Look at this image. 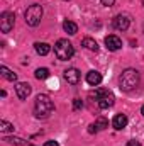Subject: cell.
Wrapping results in <instances>:
<instances>
[{
    "mask_svg": "<svg viewBox=\"0 0 144 146\" xmlns=\"http://www.w3.org/2000/svg\"><path fill=\"white\" fill-rule=\"evenodd\" d=\"M139 80H141V76H139V72H137V70H134V68L124 70V72L120 73V76H119L120 90H124V92L134 90V88L139 85Z\"/></svg>",
    "mask_w": 144,
    "mask_h": 146,
    "instance_id": "obj_1",
    "label": "cell"
},
{
    "mask_svg": "<svg viewBox=\"0 0 144 146\" xmlns=\"http://www.w3.org/2000/svg\"><path fill=\"white\" fill-rule=\"evenodd\" d=\"M54 110V104L49 99V95L46 94H39L36 97V104H34V114L37 119H46L49 117V114Z\"/></svg>",
    "mask_w": 144,
    "mask_h": 146,
    "instance_id": "obj_2",
    "label": "cell"
},
{
    "mask_svg": "<svg viewBox=\"0 0 144 146\" xmlns=\"http://www.w3.org/2000/svg\"><path fill=\"white\" fill-rule=\"evenodd\" d=\"M54 54L58 60L61 61H68L71 60L73 54H75V48L68 39H58L56 44H54Z\"/></svg>",
    "mask_w": 144,
    "mask_h": 146,
    "instance_id": "obj_3",
    "label": "cell"
},
{
    "mask_svg": "<svg viewBox=\"0 0 144 146\" xmlns=\"http://www.w3.org/2000/svg\"><path fill=\"white\" fill-rule=\"evenodd\" d=\"M24 17H26V24H27V26H31V27L39 26V22H41V19H42V5H39V3L29 5Z\"/></svg>",
    "mask_w": 144,
    "mask_h": 146,
    "instance_id": "obj_4",
    "label": "cell"
},
{
    "mask_svg": "<svg viewBox=\"0 0 144 146\" xmlns=\"http://www.w3.org/2000/svg\"><path fill=\"white\" fill-rule=\"evenodd\" d=\"M92 95H95V100H97V104H98L100 109H110L114 106V102H115L114 94L110 90H105V88H98Z\"/></svg>",
    "mask_w": 144,
    "mask_h": 146,
    "instance_id": "obj_5",
    "label": "cell"
},
{
    "mask_svg": "<svg viewBox=\"0 0 144 146\" xmlns=\"http://www.w3.org/2000/svg\"><path fill=\"white\" fill-rule=\"evenodd\" d=\"M14 24H15V15L9 10L2 12V15H0V31L3 34H7L14 29Z\"/></svg>",
    "mask_w": 144,
    "mask_h": 146,
    "instance_id": "obj_6",
    "label": "cell"
},
{
    "mask_svg": "<svg viewBox=\"0 0 144 146\" xmlns=\"http://www.w3.org/2000/svg\"><path fill=\"white\" fill-rule=\"evenodd\" d=\"M131 26V19L129 15H124V14H119L115 19H114V27L117 31H127Z\"/></svg>",
    "mask_w": 144,
    "mask_h": 146,
    "instance_id": "obj_7",
    "label": "cell"
},
{
    "mask_svg": "<svg viewBox=\"0 0 144 146\" xmlns=\"http://www.w3.org/2000/svg\"><path fill=\"white\" fill-rule=\"evenodd\" d=\"M31 92H32V88H31V85L26 83V82H20V83L15 85V94H17V97H19L20 100H26V99L31 95Z\"/></svg>",
    "mask_w": 144,
    "mask_h": 146,
    "instance_id": "obj_8",
    "label": "cell"
},
{
    "mask_svg": "<svg viewBox=\"0 0 144 146\" xmlns=\"http://www.w3.org/2000/svg\"><path fill=\"white\" fill-rule=\"evenodd\" d=\"M105 46H107L108 51H119L122 48V41H120V37H117L115 34H110V36L105 37Z\"/></svg>",
    "mask_w": 144,
    "mask_h": 146,
    "instance_id": "obj_9",
    "label": "cell"
},
{
    "mask_svg": "<svg viewBox=\"0 0 144 146\" xmlns=\"http://www.w3.org/2000/svg\"><path fill=\"white\" fill-rule=\"evenodd\" d=\"M127 115L126 114H115L114 115V119H112V126H114V129H117V131H122L126 126H127Z\"/></svg>",
    "mask_w": 144,
    "mask_h": 146,
    "instance_id": "obj_10",
    "label": "cell"
},
{
    "mask_svg": "<svg viewBox=\"0 0 144 146\" xmlns=\"http://www.w3.org/2000/svg\"><path fill=\"white\" fill-rule=\"evenodd\" d=\"M65 80L68 82V83H71V85H76L78 82H80V72L76 70V68H68V70H65Z\"/></svg>",
    "mask_w": 144,
    "mask_h": 146,
    "instance_id": "obj_11",
    "label": "cell"
},
{
    "mask_svg": "<svg viewBox=\"0 0 144 146\" xmlns=\"http://www.w3.org/2000/svg\"><path fill=\"white\" fill-rule=\"evenodd\" d=\"M87 82H88V85H92V87L100 85V83H102V73L97 72V70L88 72V73H87Z\"/></svg>",
    "mask_w": 144,
    "mask_h": 146,
    "instance_id": "obj_12",
    "label": "cell"
},
{
    "mask_svg": "<svg viewBox=\"0 0 144 146\" xmlns=\"http://www.w3.org/2000/svg\"><path fill=\"white\" fill-rule=\"evenodd\" d=\"M34 48H36V53L39 56H46V54H49V51H51V46H49L48 42H36Z\"/></svg>",
    "mask_w": 144,
    "mask_h": 146,
    "instance_id": "obj_13",
    "label": "cell"
},
{
    "mask_svg": "<svg viewBox=\"0 0 144 146\" xmlns=\"http://www.w3.org/2000/svg\"><path fill=\"white\" fill-rule=\"evenodd\" d=\"M0 75H2L5 80H9V82H15V80H17V73H14L12 70H9V68L3 66V65L0 66Z\"/></svg>",
    "mask_w": 144,
    "mask_h": 146,
    "instance_id": "obj_14",
    "label": "cell"
},
{
    "mask_svg": "<svg viewBox=\"0 0 144 146\" xmlns=\"http://www.w3.org/2000/svg\"><path fill=\"white\" fill-rule=\"evenodd\" d=\"M81 44H83L88 51H93V53H97V51H98V44H97V41H95V39H92V37H85V39L81 41Z\"/></svg>",
    "mask_w": 144,
    "mask_h": 146,
    "instance_id": "obj_15",
    "label": "cell"
},
{
    "mask_svg": "<svg viewBox=\"0 0 144 146\" xmlns=\"http://www.w3.org/2000/svg\"><path fill=\"white\" fill-rule=\"evenodd\" d=\"M63 29H65V33H68L70 36H75L76 33H78V26L71 22V21H65L63 22Z\"/></svg>",
    "mask_w": 144,
    "mask_h": 146,
    "instance_id": "obj_16",
    "label": "cell"
},
{
    "mask_svg": "<svg viewBox=\"0 0 144 146\" xmlns=\"http://www.w3.org/2000/svg\"><path fill=\"white\" fill-rule=\"evenodd\" d=\"M95 126H97L98 131H104V129H107L108 127V121L105 119V117H98V119L95 121Z\"/></svg>",
    "mask_w": 144,
    "mask_h": 146,
    "instance_id": "obj_17",
    "label": "cell"
},
{
    "mask_svg": "<svg viewBox=\"0 0 144 146\" xmlns=\"http://www.w3.org/2000/svg\"><path fill=\"white\" fill-rule=\"evenodd\" d=\"M0 131L2 133H14V124H10L7 121H0Z\"/></svg>",
    "mask_w": 144,
    "mask_h": 146,
    "instance_id": "obj_18",
    "label": "cell"
},
{
    "mask_svg": "<svg viewBox=\"0 0 144 146\" xmlns=\"http://www.w3.org/2000/svg\"><path fill=\"white\" fill-rule=\"evenodd\" d=\"M36 78L37 80H46V78H49V70H48V68H37Z\"/></svg>",
    "mask_w": 144,
    "mask_h": 146,
    "instance_id": "obj_19",
    "label": "cell"
},
{
    "mask_svg": "<svg viewBox=\"0 0 144 146\" xmlns=\"http://www.w3.org/2000/svg\"><path fill=\"white\" fill-rule=\"evenodd\" d=\"M5 141H7V143H10V145H17V146L24 145V139H22V138H14V136H7V138H5Z\"/></svg>",
    "mask_w": 144,
    "mask_h": 146,
    "instance_id": "obj_20",
    "label": "cell"
},
{
    "mask_svg": "<svg viewBox=\"0 0 144 146\" xmlns=\"http://www.w3.org/2000/svg\"><path fill=\"white\" fill-rule=\"evenodd\" d=\"M81 107H83V100H81V99H75V100H73V109L80 110Z\"/></svg>",
    "mask_w": 144,
    "mask_h": 146,
    "instance_id": "obj_21",
    "label": "cell"
},
{
    "mask_svg": "<svg viewBox=\"0 0 144 146\" xmlns=\"http://www.w3.org/2000/svg\"><path fill=\"white\" fill-rule=\"evenodd\" d=\"M88 133H90V134H95V133H98V129H97V126H95V122L88 126Z\"/></svg>",
    "mask_w": 144,
    "mask_h": 146,
    "instance_id": "obj_22",
    "label": "cell"
},
{
    "mask_svg": "<svg viewBox=\"0 0 144 146\" xmlns=\"http://www.w3.org/2000/svg\"><path fill=\"white\" fill-rule=\"evenodd\" d=\"M100 2H102V5H105V7H112L115 0H100Z\"/></svg>",
    "mask_w": 144,
    "mask_h": 146,
    "instance_id": "obj_23",
    "label": "cell"
},
{
    "mask_svg": "<svg viewBox=\"0 0 144 146\" xmlns=\"http://www.w3.org/2000/svg\"><path fill=\"white\" fill-rule=\"evenodd\" d=\"M127 146H143L139 141H136V139H131V141H127Z\"/></svg>",
    "mask_w": 144,
    "mask_h": 146,
    "instance_id": "obj_24",
    "label": "cell"
},
{
    "mask_svg": "<svg viewBox=\"0 0 144 146\" xmlns=\"http://www.w3.org/2000/svg\"><path fill=\"white\" fill-rule=\"evenodd\" d=\"M44 146H59V145H58L56 141H46V143H44Z\"/></svg>",
    "mask_w": 144,
    "mask_h": 146,
    "instance_id": "obj_25",
    "label": "cell"
},
{
    "mask_svg": "<svg viewBox=\"0 0 144 146\" xmlns=\"http://www.w3.org/2000/svg\"><path fill=\"white\" fill-rule=\"evenodd\" d=\"M141 114H143V115H144V106H143V107H141Z\"/></svg>",
    "mask_w": 144,
    "mask_h": 146,
    "instance_id": "obj_26",
    "label": "cell"
},
{
    "mask_svg": "<svg viewBox=\"0 0 144 146\" xmlns=\"http://www.w3.org/2000/svg\"><path fill=\"white\" fill-rule=\"evenodd\" d=\"M143 5H144V0H143Z\"/></svg>",
    "mask_w": 144,
    "mask_h": 146,
    "instance_id": "obj_27",
    "label": "cell"
},
{
    "mask_svg": "<svg viewBox=\"0 0 144 146\" xmlns=\"http://www.w3.org/2000/svg\"><path fill=\"white\" fill-rule=\"evenodd\" d=\"M29 146H32V145H29Z\"/></svg>",
    "mask_w": 144,
    "mask_h": 146,
    "instance_id": "obj_28",
    "label": "cell"
}]
</instances>
